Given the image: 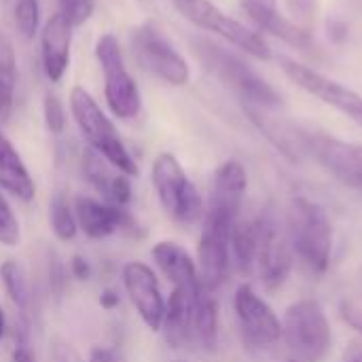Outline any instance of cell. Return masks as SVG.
Masks as SVG:
<instances>
[{"instance_id": "obj_1", "label": "cell", "mask_w": 362, "mask_h": 362, "mask_svg": "<svg viewBox=\"0 0 362 362\" xmlns=\"http://www.w3.org/2000/svg\"><path fill=\"white\" fill-rule=\"evenodd\" d=\"M286 233L295 252L312 274H327L333 257V227L316 202L308 197H293L286 214Z\"/></svg>"}, {"instance_id": "obj_2", "label": "cell", "mask_w": 362, "mask_h": 362, "mask_svg": "<svg viewBox=\"0 0 362 362\" xmlns=\"http://www.w3.org/2000/svg\"><path fill=\"white\" fill-rule=\"evenodd\" d=\"M282 341L295 362H325L333 348V329L316 299L291 303L282 318Z\"/></svg>"}, {"instance_id": "obj_3", "label": "cell", "mask_w": 362, "mask_h": 362, "mask_svg": "<svg viewBox=\"0 0 362 362\" xmlns=\"http://www.w3.org/2000/svg\"><path fill=\"white\" fill-rule=\"evenodd\" d=\"M70 110H72V117H74L83 138L89 142V148H93L98 155H102L121 174H125V176L138 174L136 159L132 157L125 142L121 140L115 123L106 117V112L100 108V104L93 100V95L85 87H81V85L72 87Z\"/></svg>"}, {"instance_id": "obj_4", "label": "cell", "mask_w": 362, "mask_h": 362, "mask_svg": "<svg viewBox=\"0 0 362 362\" xmlns=\"http://www.w3.org/2000/svg\"><path fill=\"white\" fill-rule=\"evenodd\" d=\"M195 47H197L199 57L208 64V68L214 70L227 85H231L248 106L274 108L280 104L278 91L235 53L210 40H197Z\"/></svg>"}, {"instance_id": "obj_5", "label": "cell", "mask_w": 362, "mask_h": 362, "mask_svg": "<svg viewBox=\"0 0 362 362\" xmlns=\"http://www.w3.org/2000/svg\"><path fill=\"white\" fill-rule=\"evenodd\" d=\"M151 180L159 204L174 221L193 225L204 216V199L172 153L157 155L151 170Z\"/></svg>"}, {"instance_id": "obj_6", "label": "cell", "mask_w": 362, "mask_h": 362, "mask_svg": "<svg viewBox=\"0 0 362 362\" xmlns=\"http://www.w3.org/2000/svg\"><path fill=\"white\" fill-rule=\"evenodd\" d=\"M95 57L104 72V98L117 119L129 121L140 115V87L125 66L121 45L115 34H102L95 42Z\"/></svg>"}, {"instance_id": "obj_7", "label": "cell", "mask_w": 362, "mask_h": 362, "mask_svg": "<svg viewBox=\"0 0 362 362\" xmlns=\"http://www.w3.org/2000/svg\"><path fill=\"white\" fill-rule=\"evenodd\" d=\"M172 2L197 28L218 34L227 42L235 45L238 49L246 51L248 55H252L257 59L267 62L272 57L269 45L265 42V38L257 30H252V28L244 25L242 21L229 17L214 2H210V0H172Z\"/></svg>"}, {"instance_id": "obj_8", "label": "cell", "mask_w": 362, "mask_h": 362, "mask_svg": "<svg viewBox=\"0 0 362 362\" xmlns=\"http://www.w3.org/2000/svg\"><path fill=\"white\" fill-rule=\"evenodd\" d=\"M132 49L138 64L163 83L174 87L189 83L191 70L187 59L153 23H142L132 30Z\"/></svg>"}, {"instance_id": "obj_9", "label": "cell", "mask_w": 362, "mask_h": 362, "mask_svg": "<svg viewBox=\"0 0 362 362\" xmlns=\"http://www.w3.org/2000/svg\"><path fill=\"white\" fill-rule=\"evenodd\" d=\"M261 233H259V248L255 267L261 276V282L267 291H278L291 276L295 252L286 233V227L278 223L272 212L259 216Z\"/></svg>"}, {"instance_id": "obj_10", "label": "cell", "mask_w": 362, "mask_h": 362, "mask_svg": "<svg viewBox=\"0 0 362 362\" xmlns=\"http://www.w3.org/2000/svg\"><path fill=\"white\" fill-rule=\"evenodd\" d=\"M233 310L244 341L250 348H272L282 339V322L272 305L252 288V284H240L233 295Z\"/></svg>"}, {"instance_id": "obj_11", "label": "cell", "mask_w": 362, "mask_h": 362, "mask_svg": "<svg viewBox=\"0 0 362 362\" xmlns=\"http://www.w3.org/2000/svg\"><path fill=\"white\" fill-rule=\"evenodd\" d=\"M233 225L216 221L212 216L204 218L199 244H197V272L199 280L208 291H216L231 272V238Z\"/></svg>"}, {"instance_id": "obj_12", "label": "cell", "mask_w": 362, "mask_h": 362, "mask_svg": "<svg viewBox=\"0 0 362 362\" xmlns=\"http://www.w3.org/2000/svg\"><path fill=\"white\" fill-rule=\"evenodd\" d=\"M280 64H282L286 76L293 83H297V87H301L303 91L322 100L325 104L337 108L352 121L362 123V95H358L356 91L348 89L346 85H341V83L325 76L322 72H318L305 64H299L295 59H280Z\"/></svg>"}, {"instance_id": "obj_13", "label": "cell", "mask_w": 362, "mask_h": 362, "mask_svg": "<svg viewBox=\"0 0 362 362\" xmlns=\"http://www.w3.org/2000/svg\"><path fill=\"white\" fill-rule=\"evenodd\" d=\"M123 286L136 308L144 327L153 333H159L165 316V297L161 293L157 274L142 261H129L123 265Z\"/></svg>"}, {"instance_id": "obj_14", "label": "cell", "mask_w": 362, "mask_h": 362, "mask_svg": "<svg viewBox=\"0 0 362 362\" xmlns=\"http://www.w3.org/2000/svg\"><path fill=\"white\" fill-rule=\"evenodd\" d=\"M303 146L337 180L362 189V144L346 142L327 134H305Z\"/></svg>"}, {"instance_id": "obj_15", "label": "cell", "mask_w": 362, "mask_h": 362, "mask_svg": "<svg viewBox=\"0 0 362 362\" xmlns=\"http://www.w3.org/2000/svg\"><path fill=\"white\" fill-rule=\"evenodd\" d=\"M246 189H248L246 168L238 159H229L221 163L214 172L210 206L206 210V216H212L227 225H235L240 218Z\"/></svg>"}, {"instance_id": "obj_16", "label": "cell", "mask_w": 362, "mask_h": 362, "mask_svg": "<svg viewBox=\"0 0 362 362\" xmlns=\"http://www.w3.org/2000/svg\"><path fill=\"white\" fill-rule=\"evenodd\" d=\"M72 208H74L78 229L89 240H104L117 231H136L138 229L136 221L127 212V208H119L108 202L78 195L74 199Z\"/></svg>"}, {"instance_id": "obj_17", "label": "cell", "mask_w": 362, "mask_h": 362, "mask_svg": "<svg viewBox=\"0 0 362 362\" xmlns=\"http://www.w3.org/2000/svg\"><path fill=\"white\" fill-rule=\"evenodd\" d=\"M70 49H72V25L55 13L40 32V55L42 70L51 83H59L70 66Z\"/></svg>"}, {"instance_id": "obj_18", "label": "cell", "mask_w": 362, "mask_h": 362, "mask_svg": "<svg viewBox=\"0 0 362 362\" xmlns=\"http://www.w3.org/2000/svg\"><path fill=\"white\" fill-rule=\"evenodd\" d=\"M153 261L157 269L163 274V278L174 286V288H187V291H199L204 284L199 280L197 263L189 255L185 246L172 240L157 242L151 250Z\"/></svg>"}, {"instance_id": "obj_19", "label": "cell", "mask_w": 362, "mask_h": 362, "mask_svg": "<svg viewBox=\"0 0 362 362\" xmlns=\"http://www.w3.org/2000/svg\"><path fill=\"white\" fill-rule=\"evenodd\" d=\"M0 191L25 204L36 197L34 178L30 176L13 142L2 132H0Z\"/></svg>"}, {"instance_id": "obj_20", "label": "cell", "mask_w": 362, "mask_h": 362, "mask_svg": "<svg viewBox=\"0 0 362 362\" xmlns=\"http://www.w3.org/2000/svg\"><path fill=\"white\" fill-rule=\"evenodd\" d=\"M197 293L199 291L172 288L170 297L165 299V316L161 331L174 348H180L193 337V303Z\"/></svg>"}, {"instance_id": "obj_21", "label": "cell", "mask_w": 362, "mask_h": 362, "mask_svg": "<svg viewBox=\"0 0 362 362\" xmlns=\"http://www.w3.org/2000/svg\"><path fill=\"white\" fill-rule=\"evenodd\" d=\"M242 8L257 23L259 30H265V32L282 38L284 42L301 47V49L310 45V36L299 25H295L291 19L280 15L276 4H263V2H257V0H244Z\"/></svg>"}, {"instance_id": "obj_22", "label": "cell", "mask_w": 362, "mask_h": 362, "mask_svg": "<svg viewBox=\"0 0 362 362\" xmlns=\"http://www.w3.org/2000/svg\"><path fill=\"white\" fill-rule=\"evenodd\" d=\"M218 329H221L218 301L212 291L202 286L193 303V337H197V341L206 350H214L218 344Z\"/></svg>"}, {"instance_id": "obj_23", "label": "cell", "mask_w": 362, "mask_h": 362, "mask_svg": "<svg viewBox=\"0 0 362 362\" xmlns=\"http://www.w3.org/2000/svg\"><path fill=\"white\" fill-rule=\"evenodd\" d=\"M259 233H261L259 218H244V221L238 218V223L231 229V238H229L231 263L242 274H250L255 269L257 248H259Z\"/></svg>"}, {"instance_id": "obj_24", "label": "cell", "mask_w": 362, "mask_h": 362, "mask_svg": "<svg viewBox=\"0 0 362 362\" xmlns=\"http://www.w3.org/2000/svg\"><path fill=\"white\" fill-rule=\"evenodd\" d=\"M17 89V55L13 40L0 32V125L8 119Z\"/></svg>"}, {"instance_id": "obj_25", "label": "cell", "mask_w": 362, "mask_h": 362, "mask_svg": "<svg viewBox=\"0 0 362 362\" xmlns=\"http://www.w3.org/2000/svg\"><path fill=\"white\" fill-rule=\"evenodd\" d=\"M83 172H85V178L89 180V185L104 197L108 199V193L112 189V182L115 178L121 174L119 170H115L102 155H98L93 148H87L83 153Z\"/></svg>"}, {"instance_id": "obj_26", "label": "cell", "mask_w": 362, "mask_h": 362, "mask_svg": "<svg viewBox=\"0 0 362 362\" xmlns=\"http://www.w3.org/2000/svg\"><path fill=\"white\" fill-rule=\"evenodd\" d=\"M49 227L59 242H72L78 233L74 208L64 195H55L49 204Z\"/></svg>"}, {"instance_id": "obj_27", "label": "cell", "mask_w": 362, "mask_h": 362, "mask_svg": "<svg viewBox=\"0 0 362 362\" xmlns=\"http://www.w3.org/2000/svg\"><path fill=\"white\" fill-rule=\"evenodd\" d=\"M0 280L13 305L19 310H25L30 303V288H28V278H25L23 267L13 259L4 261L0 265Z\"/></svg>"}, {"instance_id": "obj_28", "label": "cell", "mask_w": 362, "mask_h": 362, "mask_svg": "<svg viewBox=\"0 0 362 362\" xmlns=\"http://www.w3.org/2000/svg\"><path fill=\"white\" fill-rule=\"evenodd\" d=\"M13 21H15L17 32L25 40H32L38 34V23H40V4H38V0H15V4H13Z\"/></svg>"}, {"instance_id": "obj_29", "label": "cell", "mask_w": 362, "mask_h": 362, "mask_svg": "<svg viewBox=\"0 0 362 362\" xmlns=\"http://www.w3.org/2000/svg\"><path fill=\"white\" fill-rule=\"evenodd\" d=\"M21 240V227L19 221L11 208V204L6 202L4 193L0 191V244L6 248H15Z\"/></svg>"}, {"instance_id": "obj_30", "label": "cell", "mask_w": 362, "mask_h": 362, "mask_svg": "<svg viewBox=\"0 0 362 362\" xmlns=\"http://www.w3.org/2000/svg\"><path fill=\"white\" fill-rule=\"evenodd\" d=\"M57 2H59V15L72 28H78L85 21H89V17L95 11V0H57Z\"/></svg>"}, {"instance_id": "obj_31", "label": "cell", "mask_w": 362, "mask_h": 362, "mask_svg": "<svg viewBox=\"0 0 362 362\" xmlns=\"http://www.w3.org/2000/svg\"><path fill=\"white\" fill-rule=\"evenodd\" d=\"M42 117H45V125L53 136L64 134L66 129V110L62 100L55 93H47L45 102H42Z\"/></svg>"}, {"instance_id": "obj_32", "label": "cell", "mask_w": 362, "mask_h": 362, "mask_svg": "<svg viewBox=\"0 0 362 362\" xmlns=\"http://www.w3.org/2000/svg\"><path fill=\"white\" fill-rule=\"evenodd\" d=\"M339 316L341 320L362 335V301L358 299H344L339 305Z\"/></svg>"}, {"instance_id": "obj_33", "label": "cell", "mask_w": 362, "mask_h": 362, "mask_svg": "<svg viewBox=\"0 0 362 362\" xmlns=\"http://www.w3.org/2000/svg\"><path fill=\"white\" fill-rule=\"evenodd\" d=\"M89 362H125V356L115 350V348H104V346H98L91 350L89 354Z\"/></svg>"}, {"instance_id": "obj_34", "label": "cell", "mask_w": 362, "mask_h": 362, "mask_svg": "<svg viewBox=\"0 0 362 362\" xmlns=\"http://www.w3.org/2000/svg\"><path fill=\"white\" fill-rule=\"evenodd\" d=\"M70 274H72V278H76V280H89L91 278V265H89V261L85 259V257H81V255H74L72 259H70Z\"/></svg>"}, {"instance_id": "obj_35", "label": "cell", "mask_w": 362, "mask_h": 362, "mask_svg": "<svg viewBox=\"0 0 362 362\" xmlns=\"http://www.w3.org/2000/svg\"><path fill=\"white\" fill-rule=\"evenodd\" d=\"M13 362H36V354L28 346V341L19 339L13 348Z\"/></svg>"}, {"instance_id": "obj_36", "label": "cell", "mask_w": 362, "mask_h": 362, "mask_svg": "<svg viewBox=\"0 0 362 362\" xmlns=\"http://www.w3.org/2000/svg\"><path fill=\"white\" fill-rule=\"evenodd\" d=\"M100 305L104 308V310H115L117 305H119V293L117 291H112V288H106V291H102V295H100Z\"/></svg>"}, {"instance_id": "obj_37", "label": "cell", "mask_w": 362, "mask_h": 362, "mask_svg": "<svg viewBox=\"0 0 362 362\" xmlns=\"http://www.w3.org/2000/svg\"><path fill=\"white\" fill-rule=\"evenodd\" d=\"M344 362H362V344H350L344 350Z\"/></svg>"}, {"instance_id": "obj_38", "label": "cell", "mask_w": 362, "mask_h": 362, "mask_svg": "<svg viewBox=\"0 0 362 362\" xmlns=\"http://www.w3.org/2000/svg\"><path fill=\"white\" fill-rule=\"evenodd\" d=\"M4 329H6V316H4V310L0 308V339L4 337Z\"/></svg>"}, {"instance_id": "obj_39", "label": "cell", "mask_w": 362, "mask_h": 362, "mask_svg": "<svg viewBox=\"0 0 362 362\" xmlns=\"http://www.w3.org/2000/svg\"><path fill=\"white\" fill-rule=\"evenodd\" d=\"M291 362H295V361H291Z\"/></svg>"}, {"instance_id": "obj_40", "label": "cell", "mask_w": 362, "mask_h": 362, "mask_svg": "<svg viewBox=\"0 0 362 362\" xmlns=\"http://www.w3.org/2000/svg\"><path fill=\"white\" fill-rule=\"evenodd\" d=\"M361 125H362V123H361Z\"/></svg>"}]
</instances>
